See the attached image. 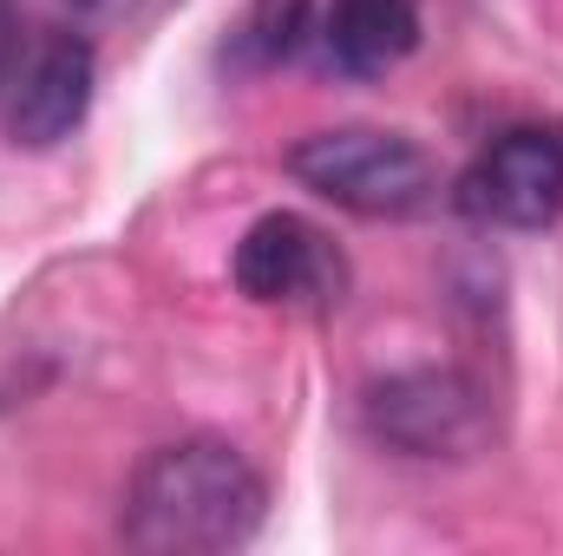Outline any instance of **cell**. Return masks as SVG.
<instances>
[{
  "mask_svg": "<svg viewBox=\"0 0 563 556\" xmlns=\"http://www.w3.org/2000/svg\"><path fill=\"white\" fill-rule=\"evenodd\" d=\"M263 518H269V485L236 445L170 438L139 458L119 504V537L151 556L243 551L263 531Z\"/></svg>",
  "mask_w": 563,
  "mask_h": 556,
  "instance_id": "6da1fadb",
  "label": "cell"
},
{
  "mask_svg": "<svg viewBox=\"0 0 563 556\" xmlns=\"http://www.w3.org/2000/svg\"><path fill=\"white\" fill-rule=\"evenodd\" d=\"M288 177L354 216H420L439 197V170L420 144L400 132H367V125L301 138L288 151Z\"/></svg>",
  "mask_w": 563,
  "mask_h": 556,
  "instance_id": "7a4b0ae2",
  "label": "cell"
},
{
  "mask_svg": "<svg viewBox=\"0 0 563 556\" xmlns=\"http://www.w3.org/2000/svg\"><path fill=\"white\" fill-rule=\"evenodd\" d=\"M367 432L407 458H472L492 438V400L459 367L387 374L367 393Z\"/></svg>",
  "mask_w": 563,
  "mask_h": 556,
  "instance_id": "3957f363",
  "label": "cell"
},
{
  "mask_svg": "<svg viewBox=\"0 0 563 556\" xmlns=\"http://www.w3.org/2000/svg\"><path fill=\"white\" fill-rule=\"evenodd\" d=\"M452 203L492 230H544L563 216V125H511L485 144Z\"/></svg>",
  "mask_w": 563,
  "mask_h": 556,
  "instance_id": "277c9868",
  "label": "cell"
},
{
  "mask_svg": "<svg viewBox=\"0 0 563 556\" xmlns=\"http://www.w3.org/2000/svg\"><path fill=\"white\" fill-rule=\"evenodd\" d=\"M230 276L263 308H334L347 288V263L328 243V230H314L295 210H269L243 230Z\"/></svg>",
  "mask_w": 563,
  "mask_h": 556,
  "instance_id": "5b68a950",
  "label": "cell"
},
{
  "mask_svg": "<svg viewBox=\"0 0 563 556\" xmlns=\"http://www.w3.org/2000/svg\"><path fill=\"white\" fill-rule=\"evenodd\" d=\"M92 86H99V53L86 33H46L7 86V138L26 151H53L59 138H73L92 112Z\"/></svg>",
  "mask_w": 563,
  "mask_h": 556,
  "instance_id": "8992f818",
  "label": "cell"
},
{
  "mask_svg": "<svg viewBox=\"0 0 563 556\" xmlns=\"http://www.w3.org/2000/svg\"><path fill=\"white\" fill-rule=\"evenodd\" d=\"M314 46L347 79H380L420 46V0H314Z\"/></svg>",
  "mask_w": 563,
  "mask_h": 556,
  "instance_id": "52a82bcc",
  "label": "cell"
},
{
  "mask_svg": "<svg viewBox=\"0 0 563 556\" xmlns=\"http://www.w3.org/2000/svg\"><path fill=\"white\" fill-rule=\"evenodd\" d=\"M308 26H314V0H256V13H250V46H256L263 59H288Z\"/></svg>",
  "mask_w": 563,
  "mask_h": 556,
  "instance_id": "ba28073f",
  "label": "cell"
},
{
  "mask_svg": "<svg viewBox=\"0 0 563 556\" xmlns=\"http://www.w3.org/2000/svg\"><path fill=\"white\" fill-rule=\"evenodd\" d=\"M20 66V0H0V92L13 86Z\"/></svg>",
  "mask_w": 563,
  "mask_h": 556,
  "instance_id": "9c48e42d",
  "label": "cell"
},
{
  "mask_svg": "<svg viewBox=\"0 0 563 556\" xmlns=\"http://www.w3.org/2000/svg\"><path fill=\"white\" fill-rule=\"evenodd\" d=\"M92 13H139V7H157V0H86Z\"/></svg>",
  "mask_w": 563,
  "mask_h": 556,
  "instance_id": "30bf717a",
  "label": "cell"
}]
</instances>
